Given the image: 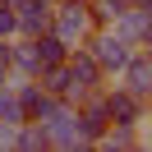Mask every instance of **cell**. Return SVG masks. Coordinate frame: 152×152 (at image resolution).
<instances>
[{
	"instance_id": "1",
	"label": "cell",
	"mask_w": 152,
	"mask_h": 152,
	"mask_svg": "<svg viewBox=\"0 0 152 152\" xmlns=\"http://www.w3.org/2000/svg\"><path fill=\"white\" fill-rule=\"evenodd\" d=\"M37 124H42V134H46V143H60V148H83V134H78V115L69 111L60 97H51V102L42 106Z\"/></svg>"
},
{
	"instance_id": "2",
	"label": "cell",
	"mask_w": 152,
	"mask_h": 152,
	"mask_svg": "<svg viewBox=\"0 0 152 152\" xmlns=\"http://www.w3.org/2000/svg\"><path fill=\"white\" fill-rule=\"evenodd\" d=\"M51 32H56L65 46H78V42L92 32V5H88V0H69V5L51 10Z\"/></svg>"
},
{
	"instance_id": "3",
	"label": "cell",
	"mask_w": 152,
	"mask_h": 152,
	"mask_svg": "<svg viewBox=\"0 0 152 152\" xmlns=\"http://www.w3.org/2000/svg\"><path fill=\"white\" fill-rule=\"evenodd\" d=\"M129 56H134V46H129V42L120 37V32H111V28H106L102 37L92 42V60L102 65V74H120Z\"/></svg>"
},
{
	"instance_id": "4",
	"label": "cell",
	"mask_w": 152,
	"mask_h": 152,
	"mask_svg": "<svg viewBox=\"0 0 152 152\" xmlns=\"http://www.w3.org/2000/svg\"><path fill=\"white\" fill-rule=\"evenodd\" d=\"M14 32H23V37L51 32V0H19L14 5Z\"/></svg>"
},
{
	"instance_id": "5",
	"label": "cell",
	"mask_w": 152,
	"mask_h": 152,
	"mask_svg": "<svg viewBox=\"0 0 152 152\" xmlns=\"http://www.w3.org/2000/svg\"><path fill=\"white\" fill-rule=\"evenodd\" d=\"M102 106H106V115H111V124H129V129H138V124H143V97L124 92V88L106 92Z\"/></svg>"
},
{
	"instance_id": "6",
	"label": "cell",
	"mask_w": 152,
	"mask_h": 152,
	"mask_svg": "<svg viewBox=\"0 0 152 152\" xmlns=\"http://www.w3.org/2000/svg\"><path fill=\"white\" fill-rule=\"evenodd\" d=\"M65 74H69V83H74L78 102L88 97V88H97V83H102V65L92 60V51H78V56H65Z\"/></svg>"
},
{
	"instance_id": "7",
	"label": "cell",
	"mask_w": 152,
	"mask_h": 152,
	"mask_svg": "<svg viewBox=\"0 0 152 152\" xmlns=\"http://www.w3.org/2000/svg\"><path fill=\"white\" fill-rule=\"evenodd\" d=\"M111 32H120L129 46H143V42H148V10H143V5H124V10H115Z\"/></svg>"
},
{
	"instance_id": "8",
	"label": "cell",
	"mask_w": 152,
	"mask_h": 152,
	"mask_svg": "<svg viewBox=\"0 0 152 152\" xmlns=\"http://www.w3.org/2000/svg\"><path fill=\"white\" fill-rule=\"evenodd\" d=\"M120 78H124V92H134V97H148V88H152V60L143 56V51H134V56L124 60Z\"/></svg>"
},
{
	"instance_id": "9",
	"label": "cell",
	"mask_w": 152,
	"mask_h": 152,
	"mask_svg": "<svg viewBox=\"0 0 152 152\" xmlns=\"http://www.w3.org/2000/svg\"><path fill=\"white\" fill-rule=\"evenodd\" d=\"M78 115V134H83V143H97L106 134V124H111V115H106V106H102V97L97 102H88L83 111H74Z\"/></svg>"
}]
</instances>
